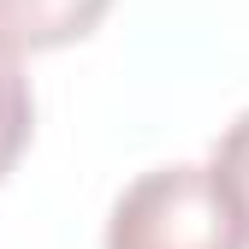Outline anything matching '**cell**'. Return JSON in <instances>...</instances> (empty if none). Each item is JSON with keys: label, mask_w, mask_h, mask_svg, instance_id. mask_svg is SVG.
I'll return each instance as SVG.
<instances>
[{"label": "cell", "mask_w": 249, "mask_h": 249, "mask_svg": "<svg viewBox=\"0 0 249 249\" xmlns=\"http://www.w3.org/2000/svg\"><path fill=\"white\" fill-rule=\"evenodd\" d=\"M107 249H243L208 166H148L107 213Z\"/></svg>", "instance_id": "obj_1"}, {"label": "cell", "mask_w": 249, "mask_h": 249, "mask_svg": "<svg viewBox=\"0 0 249 249\" xmlns=\"http://www.w3.org/2000/svg\"><path fill=\"white\" fill-rule=\"evenodd\" d=\"M107 0H0V48H42L83 36Z\"/></svg>", "instance_id": "obj_2"}, {"label": "cell", "mask_w": 249, "mask_h": 249, "mask_svg": "<svg viewBox=\"0 0 249 249\" xmlns=\"http://www.w3.org/2000/svg\"><path fill=\"white\" fill-rule=\"evenodd\" d=\"M213 184H220V196H226V208H231V220H237V231H243V243H249V107L220 131V142H213Z\"/></svg>", "instance_id": "obj_3"}, {"label": "cell", "mask_w": 249, "mask_h": 249, "mask_svg": "<svg viewBox=\"0 0 249 249\" xmlns=\"http://www.w3.org/2000/svg\"><path fill=\"white\" fill-rule=\"evenodd\" d=\"M30 113H36V107H30V83L18 71L12 48H0V178L12 172V160L30 142Z\"/></svg>", "instance_id": "obj_4"}]
</instances>
